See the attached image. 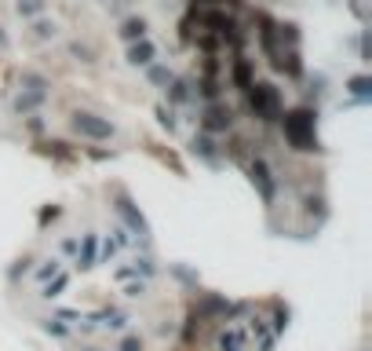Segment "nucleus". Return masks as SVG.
Listing matches in <instances>:
<instances>
[{
  "mask_svg": "<svg viewBox=\"0 0 372 351\" xmlns=\"http://www.w3.org/2000/svg\"><path fill=\"white\" fill-rule=\"evenodd\" d=\"M55 216H59V209H55V205H52V209H44V213H40V223H47V220H55Z\"/></svg>",
  "mask_w": 372,
  "mask_h": 351,
  "instance_id": "6ab92c4d",
  "label": "nucleus"
},
{
  "mask_svg": "<svg viewBox=\"0 0 372 351\" xmlns=\"http://www.w3.org/2000/svg\"><path fill=\"white\" fill-rule=\"evenodd\" d=\"M248 176H252V183L260 187L263 201H274V194H278V183H274V172H270V165L263 162V157L248 162Z\"/></svg>",
  "mask_w": 372,
  "mask_h": 351,
  "instance_id": "0eeeda50",
  "label": "nucleus"
},
{
  "mask_svg": "<svg viewBox=\"0 0 372 351\" xmlns=\"http://www.w3.org/2000/svg\"><path fill=\"white\" fill-rule=\"evenodd\" d=\"M154 55H157V48L147 37L132 41V48H128V62H132V66H147V62H154Z\"/></svg>",
  "mask_w": 372,
  "mask_h": 351,
  "instance_id": "1a4fd4ad",
  "label": "nucleus"
},
{
  "mask_svg": "<svg viewBox=\"0 0 372 351\" xmlns=\"http://www.w3.org/2000/svg\"><path fill=\"white\" fill-rule=\"evenodd\" d=\"M278 326H267L263 318H241L219 333V351H267Z\"/></svg>",
  "mask_w": 372,
  "mask_h": 351,
  "instance_id": "f257e3e1",
  "label": "nucleus"
},
{
  "mask_svg": "<svg viewBox=\"0 0 372 351\" xmlns=\"http://www.w3.org/2000/svg\"><path fill=\"white\" fill-rule=\"evenodd\" d=\"M40 150L44 154H52V157H70L73 150H70V143H62V139H47V143H40Z\"/></svg>",
  "mask_w": 372,
  "mask_h": 351,
  "instance_id": "ddd939ff",
  "label": "nucleus"
},
{
  "mask_svg": "<svg viewBox=\"0 0 372 351\" xmlns=\"http://www.w3.org/2000/svg\"><path fill=\"white\" fill-rule=\"evenodd\" d=\"M234 85L245 92L252 85V62L248 59H234Z\"/></svg>",
  "mask_w": 372,
  "mask_h": 351,
  "instance_id": "9b49d317",
  "label": "nucleus"
},
{
  "mask_svg": "<svg viewBox=\"0 0 372 351\" xmlns=\"http://www.w3.org/2000/svg\"><path fill=\"white\" fill-rule=\"evenodd\" d=\"M22 81H26V92H19V99H15V110H19V114H26V110H34L37 103H44V95H47V81H44V77H37V73H26Z\"/></svg>",
  "mask_w": 372,
  "mask_h": 351,
  "instance_id": "423d86ee",
  "label": "nucleus"
},
{
  "mask_svg": "<svg viewBox=\"0 0 372 351\" xmlns=\"http://www.w3.org/2000/svg\"><path fill=\"white\" fill-rule=\"evenodd\" d=\"M8 44V34H4V26H0V48H4Z\"/></svg>",
  "mask_w": 372,
  "mask_h": 351,
  "instance_id": "412c9836",
  "label": "nucleus"
},
{
  "mask_svg": "<svg viewBox=\"0 0 372 351\" xmlns=\"http://www.w3.org/2000/svg\"><path fill=\"white\" fill-rule=\"evenodd\" d=\"M70 129L77 136H84V139H113V124L99 114H88V110H77V114H70Z\"/></svg>",
  "mask_w": 372,
  "mask_h": 351,
  "instance_id": "20e7f679",
  "label": "nucleus"
},
{
  "mask_svg": "<svg viewBox=\"0 0 372 351\" xmlns=\"http://www.w3.org/2000/svg\"><path fill=\"white\" fill-rule=\"evenodd\" d=\"M15 11L26 15V19H29V15H40L44 11V0H15Z\"/></svg>",
  "mask_w": 372,
  "mask_h": 351,
  "instance_id": "4468645a",
  "label": "nucleus"
},
{
  "mask_svg": "<svg viewBox=\"0 0 372 351\" xmlns=\"http://www.w3.org/2000/svg\"><path fill=\"white\" fill-rule=\"evenodd\" d=\"M201 129H204L208 136L230 132V129H234V110H230V106H223V103H208V106H204V114H201Z\"/></svg>",
  "mask_w": 372,
  "mask_h": 351,
  "instance_id": "39448f33",
  "label": "nucleus"
},
{
  "mask_svg": "<svg viewBox=\"0 0 372 351\" xmlns=\"http://www.w3.org/2000/svg\"><path fill=\"white\" fill-rule=\"evenodd\" d=\"M121 351H142V341H139V337H128V341L121 344Z\"/></svg>",
  "mask_w": 372,
  "mask_h": 351,
  "instance_id": "a211bd4d",
  "label": "nucleus"
},
{
  "mask_svg": "<svg viewBox=\"0 0 372 351\" xmlns=\"http://www.w3.org/2000/svg\"><path fill=\"white\" fill-rule=\"evenodd\" d=\"M245 92H248V110H252L255 121H278V114L285 110L278 85L274 81H252Z\"/></svg>",
  "mask_w": 372,
  "mask_h": 351,
  "instance_id": "7ed1b4c3",
  "label": "nucleus"
},
{
  "mask_svg": "<svg viewBox=\"0 0 372 351\" xmlns=\"http://www.w3.org/2000/svg\"><path fill=\"white\" fill-rule=\"evenodd\" d=\"M193 4H208V8H219V4H226V0H193Z\"/></svg>",
  "mask_w": 372,
  "mask_h": 351,
  "instance_id": "aec40b11",
  "label": "nucleus"
},
{
  "mask_svg": "<svg viewBox=\"0 0 372 351\" xmlns=\"http://www.w3.org/2000/svg\"><path fill=\"white\" fill-rule=\"evenodd\" d=\"M347 92H350V95H354V99H358V103H365L369 95H372V77H369V73H358V77H350V81H347Z\"/></svg>",
  "mask_w": 372,
  "mask_h": 351,
  "instance_id": "9d476101",
  "label": "nucleus"
},
{
  "mask_svg": "<svg viewBox=\"0 0 372 351\" xmlns=\"http://www.w3.org/2000/svg\"><path fill=\"white\" fill-rule=\"evenodd\" d=\"M150 81H154V85H168L172 73H168L165 66H154V70H150Z\"/></svg>",
  "mask_w": 372,
  "mask_h": 351,
  "instance_id": "2eb2a0df",
  "label": "nucleus"
},
{
  "mask_svg": "<svg viewBox=\"0 0 372 351\" xmlns=\"http://www.w3.org/2000/svg\"><path fill=\"white\" fill-rule=\"evenodd\" d=\"M190 147H193V154H201V157H208V162H216V143H212V136H193V143H190Z\"/></svg>",
  "mask_w": 372,
  "mask_h": 351,
  "instance_id": "f8f14e48",
  "label": "nucleus"
},
{
  "mask_svg": "<svg viewBox=\"0 0 372 351\" xmlns=\"http://www.w3.org/2000/svg\"><path fill=\"white\" fill-rule=\"evenodd\" d=\"M186 95H190V92H186V85H183V81H172V99H175V103H183Z\"/></svg>",
  "mask_w": 372,
  "mask_h": 351,
  "instance_id": "f3484780",
  "label": "nucleus"
},
{
  "mask_svg": "<svg viewBox=\"0 0 372 351\" xmlns=\"http://www.w3.org/2000/svg\"><path fill=\"white\" fill-rule=\"evenodd\" d=\"M34 34H37V37H55V22H37Z\"/></svg>",
  "mask_w": 372,
  "mask_h": 351,
  "instance_id": "dca6fc26",
  "label": "nucleus"
},
{
  "mask_svg": "<svg viewBox=\"0 0 372 351\" xmlns=\"http://www.w3.org/2000/svg\"><path fill=\"white\" fill-rule=\"evenodd\" d=\"M281 121V132H285V143L292 147L296 154H311L318 150V114L311 106H292V110H281L278 114Z\"/></svg>",
  "mask_w": 372,
  "mask_h": 351,
  "instance_id": "f03ea898",
  "label": "nucleus"
},
{
  "mask_svg": "<svg viewBox=\"0 0 372 351\" xmlns=\"http://www.w3.org/2000/svg\"><path fill=\"white\" fill-rule=\"evenodd\" d=\"M147 29H150V22L142 19V15H128L117 34H121V41H142V37H147Z\"/></svg>",
  "mask_w": 372,
  "mask_h": 351,
  "instance_id": "6e6552de",
  "label": "nucleus"
}]
</instances>
